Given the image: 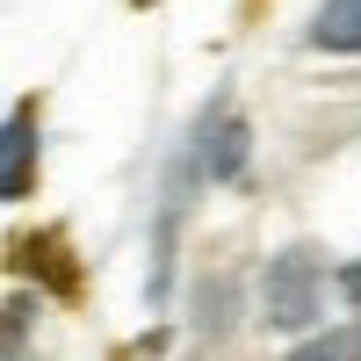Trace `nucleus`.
Segmentation results:
<instances>
[{"mask_svg":"<svg viewBox=\"0 0 361 361\" xmlns=\"http://www.w3.org/2000/svg\"><path fill=\"white\" fill-rule=\"evenodd\" d=\"M29 109H15V123H8V166H0V195L8 202H22L29 195Z\"/></svg>","mask_w":361,"mask_h":361,"instance_id":"4","label":"nucleus"},{"mask_svg":"<svg viewBox=\"0 0 361 361\" xmlns=\"http://www.w3.org/2000/svg\"><path fill=\"white\" fill-rule=\"evenodd\" d=\"M311 44L318 51H361V0H325L311 15Z\"/></svg>","mask_w":361,"mask_h":361,"instance_id":"3","label":"nucleus"},{"mask_svg":"<svg viewBox=\"0 0 361 361\" xmlns=\"http://www.w3.org/2000/svg\"><path fill=\"white\" fill-rule=\"evenodd\" d=\"M318 296H325V267L311 246H282L275 260H267L260 275V318L275 325V333H304V325L318 318Z\"/></svg>","mask_w":361,"mask_h":361,"instance_id":"1","label":"nucleus"},{"mask_svg":"<svg viewBox=\"0 0 361 361\" xmlns=\"http://www.w3.org/2000/svg\"><path fill=\"white\" fill-rule=\"evenodd\" d=\"M238 166H246V123L238 116L202 123V173L209 180H238Z\"/></svg>","mask_w":361,"mask_h":361,"instance_id":"2","label":"nucleus"},{"mask_svg":"<svg viewBox=\"0 0 361 361\" xmlns=\"http://www.w3.org/2000/svg\"><path fill=\"white\" fill-rule=\"evenodd\" d=\"M354 340H361V325H354Z\"/></svg>","mask_w":361,"mask_h":361,"instance_id":"7","label":"nucleus"},{"mask_svg":"<svg viewBox=\"0 0 361 361\" xmlns=\"http://www.w3.org/2000/svg\"><path fill=\"white\" fill-rule=\"evenodd\" d=\"M340 289H347L354 304H361V260H354V267H340Z\"/></svg>","mask_w":361,"mask_h":361,"instance_id":"6","label":"nucleus"},{"mask_svg":"<svg viewBox=\"0 0 361 361\" xmlns=\"http://www.w3.org/2000/svg\"><path fill=\"white\" fill-rule=\"evenodd\" d=\"M289 361H361L354 333H311L304 347H289Z\"/></svg>","mask_w":361,"mask_h":361,"instance_id":"5","label":"nucleus"}]
</instances>
